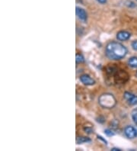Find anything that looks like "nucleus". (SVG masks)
<instances>
[{
    "instance_id": "f8f14e48",
    "label": "nucleus",
    "mask_w": 137,
    "mask_h": 151,
    "mask_svg": "<svg viewBox=\"0 0 137 151\" xmlns=\"http://www.w3.org/2000/svg\"><path fill=\"white\" fill-rule=\"evenodd\" d=\"M104 133H105V134L108 137H111V136H113V135H114V134H113V131H110V129H106L105 131H104Z\"/></svg>"
},
{
    "instance_id": "6ab92c4d",
    "label": "nucleus",
    "mask_w": 137,
    "mask_h": 151,
    "mask_svg": "<svg viewBox=\"0 0 137 151\" xmlns=\"http://www.w3.org/2000/svg\"><path fill=\"white\" fill-rule=\"evenodd\" d=\"M136 75H137V72H136Z\"/></svg>"
},
{
    "instance_id": "7ed1b4c3",
    "label": "nucleus",
    "mask_w": 137,
    "mask_h": 151,
    "mask_svg": "<svg viewBox=\"0 0 137 151\" xmlns=\"http://www.w3.org/2000/svg\"><path fill=\"white\" fill-rule=\"evenodd\" d=\"M124 134L126 137L130 139L136 138L137 137V130L131 125L126 126L124 128Z\"/></svg>"
},
{
    "instance_id": "a211bd4d",
    "label": "nucleus",
    "mask_w": 137,
    "mask_h": 151,
    "mask_svg": "<svg viewBox=\"0 0 137 151\" xmlns=\"http://www.w3.org/2000/svg\"><path fill=\"white\" fill-rule=\"evenodd\" d=\"M112 150L116 151V150H121V149H118V148H112Z\"/></svg>"
},
{
    "instance_id": "0eeeda50",
    "label": "nucleus",
    "mask_w": 137,
    "mask_h": 151,
    "mask_svg": "<svg viewBox=\"0 0 137 151\" xmlns=\"http://www.w3.org/2000/svg\"><path fill=\"white\" fill-rule=\"evenodd\" d=\"M130 37H131V34L126 31H121L117 34V40L121 41H127L130 38Z\"/></svg>"
},
{
    "instance_id": "4468645a",
    "label": "nucleus",
    "mask_w": 137,
    "mask_h": 151,
    "mask_svg": "<svg viewBox=\"0 0 137 151\" xmlns=\"http://www.w3.org/2000/svg\"><path fill=\"white\" fill-rule=\"evenodd\" d=\"M126 5L130 8H133L136 6V4L134 2H131V1H128V2H126Z\"/></svg>"
},
{
    "instance_id": "dca6fc26",
    "label": "nucleus",
    "mask_w": 137,
    "mask_h": 151,
    "mask_svg": "<svg viewBox=\"0 0 137 151\" xmlns=\"http://www.w3.org/2000/svg\"><path fill=\"white\" fill-rule=\"evenodd\" d=\"M96 1L100 4H106L108 2V0H96Z\"/></svg>"
},
{
    "instance_id": "6e6552de",
    "label": "nucleus",
    "mask_w": 137,
    "mask_h": 151,
    "mask_svg": "<svg viewBox=\"0 0 137 151\" xmlns=\"http://www.w3.org/2000/svg\"><path fill=\"white\" fill-rule=\"evenodd\" d=\"M128 64L133 68H137V57H133L130 58V60H128Z\"/></svg>"
},
{
    "instance_id": "ddd939ff",
    "label": "nucleus",
    "mask_w": 137,
    "mask_h": 151,
    "mask_svg": "<svg viewBox=\"0 0 137 151\" xmlns=\"http://www.w3.org/2000/svg\"><path fill=\"white\" fill-rule=\"evenodd\" d=\"M131 46H132V47H133V49L134 50L137 51V40H136V41H133V42H132Z\"/></svg>"
},
{
    "instance_id": "f257e3e1",
    "label": "nucleus",
    "mask_w": 137,
    "mask_h": 151,
    "mask_svg": "<svg viewBox=\"0 0 137 151\" xmlns=\"http://www.w3.org/2000/svg\"><path fill=\"white\" fill-rule=\"evenodd\" d=\"M105 54L109 59L117 60L125 57L127 54V49L121 43L112 41L106 46Z\"/></svg>"
},
{
    "instance_id": "1a4fd4ad",
    "label": "nucleus",
    "mask_w": 137,
    "mask_h": 151,
    "mask_svg": "<svg viewBox=\"0 0 137 151\" xmlns=\"http://www.w3.org/2000/svg\"><path fill=\"white\" fill-rule=\"evenodd\" d=\"M88 142H91V139L86 137H78L76 138V143L77 144H81L83 143H88Z\"/></svg>"
},
{
    "instance_id": "20e7f679",
    "label": "nucleus",
    "mask_w": 137,
    "mask_h": 151,
    "mask_svg": "<svg viewBox=\"0 0 137 151\" xmlns=\"http://www.w3.org/2000/svg\"><path fill=\"white\" fill-rule=\"evenodd\" d=\"M123 97L126 100L128 103L131 105H137V96L129 92H125Z\"/></svg>"
},
{
    "instance_id": "f03ea898",
    "label": "nucleus",
    "mask_w": 137,
    "mask_h": 151,
    "mask_svg": "<svg viewBox=\"0 0 137 151\" xmlns=\"http://www.w3.org/2000/svg\"><path fill=\"white\" fill-rule=\"evenodd\" d=\"M99 105L104 109H113L117 104L115 97L110 93L102 94L98 99Z\"/></svg>"
},
{
    "instance_id": "39448f33",
    "label": "nucleus",
    "mask_w": 137,
    "mask_h": 151,
    "mask_svg": "<svg viewBox=\"0 0 137 151\" xmlns=\"http://www.w3.org/2000/svg\"><path fill=\"white\" fill-rule=\"evenodd\" d=\"M80 81L85 86H93L95 83V79H93L90 76L87 74H83L80 76Z\"/></svg>"
},
{
    "instance_id": "9d476101",
    "label": "nucleus",
    "mask_w": 137,
    "mask_h": 151,
    "mask_svg": "<svg viewBox=\"0 0 137 151\" xmlns=\"http://www.w3.org/2000/svg\"><path fill=\"white\" fill-rule=\"evenodd\" d=\"M75 61H76L77 63H83L85 61L84 57H83L81 54H77L76 56H75Z\"/></svg>"
},
{
    "instance_id": "f3484780",
    "label": "nucleus",
    "mask_w": 137,
    "mask_h": 151,
    "mask_svg": "<svg viewBox=\"0 0 137 151\" xmlns=\"http://www.w3.org/2000/svg\"><path fill=\"white\" fill-rule=\"evenodd\" d=\"M85 131H86V133H88V134H90V133H91V131H92V130H91V128H89V127H85L84 128Z\"/></svg>"
},
{
    "instance_id": "2eb2a0df",
    "label": "nucleus",
    "mask_w": 137,
    "mask_h": 151,
    "mask_svg": "<svg viewBox=\"0 0 137 151\" xmlns=\"http://www.w3.org/2000/svg\"><path fill=\"white\" fill-rule=\"evenodd\" d=\"M98 140H101V141L104 142V143L105 144H108V141H107V140H105V139L103 138V137L101 136H98Z\"/></svg>"
},
{
    "instance_id": "9b49d317",
    "label": "nucleus",
    "mask_w": 137,
    "mask_h": 151,
    "mask_svg": "<svg viewBox=\"0 0 137 151\" xmlns=\"http://www.w3.org/2000/svg\"><path fill=\"white\" fill-rule=\"evenodd\" d=\"M132 119L133 120L134 123L137 124V108L132 111Z\"/></svg>"
},
{
    "instance_id": "423d86ee",
    "label": "nucleus",
    "mask_w": 137,
    "mask_h": 151,
    "mask_svg": "<svg viewBox=\"0 0 137 151\" xmlns=\"http://www.w3.org/2000/svg\"><path fill=\"white\" fill-rule=\"evenodd\" d=\"M75 9H76L75 10V12H76V15L78 16V18L81 21H82V22H85L87 21V19H88V15H87L85 10L81 7H76Z\"/></svg>"
}]
</instances>
